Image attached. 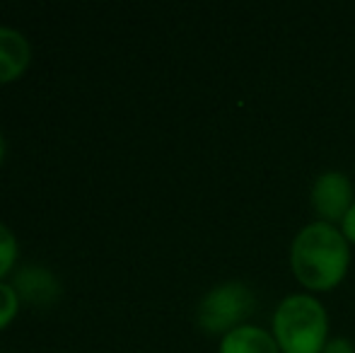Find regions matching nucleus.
<instances>
[{
  "mask_svg": "<svg viewBox=\"0 0 355 353\" xmlns=\"http://www.w3.org/2000/svg\"><path fill=\"white\" fill-rule=\"evenodd\" d=\"M327 334V310L312 295H288L273 315V336L281 353H322Z\"/></svg>",
  "mask_w": 355,
  "mask_h": 353,
  "instance_id": "obj_2",
  "label": "nucleus"
},
{
  "mask_svg": "<svg viewBox=\"0 0 355 353\" xmlns=\"http://www.w3.org/2000/svg\"><path fill=\"white\" fill-rule=\"evenodd\" d=\"M322 353H355V351H353V344H348L346 339H334L324 346Z\"/></svg>",
  "mask_w": 355,
  "mask_h": 353,
  "instance_id": "obj_11",
  "label": "nucleus"
},
{
  "mask_svg": "<svg viewBox=\"0 0 355 353\" xmlns=\"http://www.w3.org/2000/svg\"><path fill=\"white\" fill-rule=\"evenodd\" d=\"M220 353H281L276 344V336L266 329H259L252 325H242L223 336Z\"/></svg>",
  "mask_w": 355,
  "mask_h": 353,
  "instance_id": "obj_7",
  "label": "nucleus"
},
{
  "mask_svg": "<svg viewBox=\"0 0 355 353\" xmlns=\"http://www.w3.org/2000/svg\"><path fill=\"white\" fill-rule=\"evenodd\" d=\"M17 257H19L17 237H15V232L5 223H0V281L15 268Z\"/></svg>",
  "mask_w": 355,
  "mask_h": 353,
  "instance_id": "obj_8",
  "label": "nucleus"
},
{
  "mask_svg": "<svg viewBox=\"0 0 355 353\" xmlns=\"http://www.w3.org/2000/svg\"><path fill=\"white\" fill-rule=\"evenodd\" d=\"M254 295L244 283H220L203 295L198 305V325L211 334H230L252 312Z\"/></svg>",
  "mask_w": 355,
  "mask_h": 353,
  "instance_id": "obj_3",
  "label": "nucleus"
},
{
  "mask_svg": "<svg viewBox=\"0 0 355 353\" xmlns=\"http://www.w3.org/2000/svg\"><path fill=\"white\" fill-rule=\"evenodd\" d=\"M32 63V44L22 32L0 27V85L15 83L27 73Z\"/></svg>",
  "mask_w": 355,
  "mask_h": 353,
  "instance_id": "obj_6",
  "label": "nucleus"
},
{
  "mask_svg": "<svg viewBox=\"0 0 355 353\" xmlns=\"http://www.w3.org/2000/svg\"><path fill=\"white\" fill-rule=\"evenodd\" d=\"M5 153H8V146H5V138H3V133H0V165H3V160H5Z\"/></svg>",
  "mask_w": 355,
  "mask_h": 353,
  "instance_id": "obj_12",
  "label": "nucleus"
},
{
  "mask_svg": "<svg viewBox=\"0 0 355 353\" xmlns=\"http://www.w3.org/2000/svg\"><path fill=\"white\" fill-rule=\"evenodd\" d=\"M12 288L17 291L19 300L29 302V305L46 307L58 300L61 295V283H58L56 273L46 266L27 264L15 273Z\"/></svg>",
  "mask_w": 355,
  "mask_h": 353,
  "instance_id": "obj_5",
  "label": "nucleus"
},
{
  "mask_svg": "<svg viewBox=\"0 0 355 353\" xmlns=\"http://www.w3.org/2000/svg\"><path fill=\"white\" fill-rule=\"evenodd\" d=\"M353 203L351 179L343 172H324L317 177L312 187V206L322 223H329V225L343 223Z\"/></svg>",
  "mask_w": 355,
  "mask_h": 353,
  "instance_id": "obj_4",
  "label": "nucleus"
},
{
  "mask_svg": "<svg viewBox=\"0 0 355 353\" xmlns=\"http://www.w3.org/2000/svg\"><path fill=\"white\" fill-rule=\"evenodd\" d=\"M19 305H22V300H19L12 283L0 281V332L8 329L15 322V317L19 315Z\"/></svg>",
  "mask_w": 355,
  "mask_h": 353,
  "instance_id": "obj_9",
  "label": "nucleus"
},
{
  "mask_svg": "<svg viewBox=\"0 0 355 353\" xmlns=\"http://www.w3.org/2000/svg\"><path fill=\"white\" fill-rule=\"evenodd\" d=\"M341 227H343V237H346L348 242H355V203L351 206V211L346 213V218H343V223H341Z\"/></svg>",
  "mask_w": 355,
  "mask_h": 353,
  "instance_id": "obj_10",
  "label": "nucleus"
},
{
  "mask_svg": "<svg viewBox=\"0 0 355 353\" xmlns=\"http://www.w3.org/2000/svg\"><path fill=\"white\" fill-rule=\"evenodd\" d=\"M351 264L348 240L336 225L329 223H309L297 232L290 250L293 273L309 291H331L343 281Z\"/></svg>",
  "mask_w": 355,
  "mask_h": 353,
  "instance_id": "obj_1",
  "label": "nucleus"
}]
</instances>
